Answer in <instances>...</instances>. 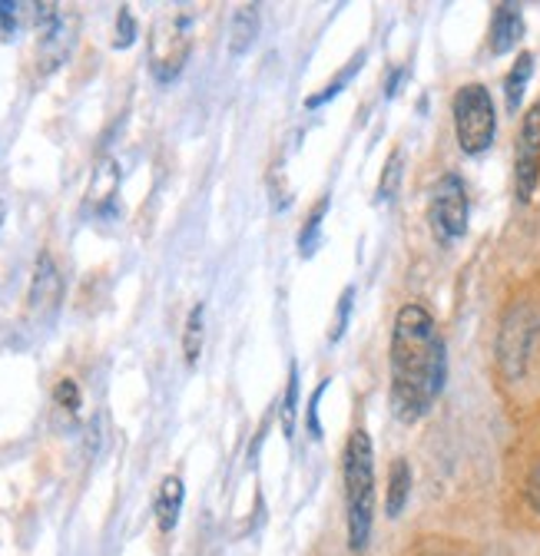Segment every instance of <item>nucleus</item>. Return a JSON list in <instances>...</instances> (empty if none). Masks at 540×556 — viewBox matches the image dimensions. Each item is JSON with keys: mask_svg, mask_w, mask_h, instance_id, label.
Listing matches in <instances>:
<instances>
[{"mask_svg": "<svg viewBox=\"0 0 540 556\" xmlns=\"http://www.w3.org/2000/svg\"><path fill=\"white\" fill-rule=\"evenodd\" d=\"M444 338L431 312L409 302L391 331V407L401 421H418L444 388Z\"/></svg>", "mask_w": 540, "mask_h": 556, "instance_id": "1", "label": "nucleus"}, {"mask_svg": "<svg viewBox=\"0 0 540 556\" xmlns=\"http://www.w3.org/2000/svg\"><path fill=\"white\" fill-rule=\"evenodd\" d=\"M346 510H349V546L365 553L375 514V451L368 431H352L346 444Z\"/></svg>", "mask_w": 540, "mask_h": 556, "instance_id": "2", "label": "nucleus"}, {"mask_svg": "<svg viewBox=\"0 0 540 556\" xmlns=\"http://www.w3.org/2000/svg\"><path fill=\"white\" fill-rule=\"evenodd\" d=\"M454 132H457V147L467 156H478L494 143L498 113L488 87L467 84L454 93Z\"/></svg>", "mask_w": 540, "mask_h": 556, "instance_id": "3", "label": "nucleus"}, {"mask_svg": "<svg viewBox=\"0 0 540 556\" xmlns=\"http://www.w3.org/2000/svg\"><path fill=\"white\" fill-rule=\"evenodd\" d=\"M192 50V17L183 11L163 14L150 30V70L160 84H169L183 74Z\"/></svg>", "mask_w": 540, "mask_h": 556, "instance_id": "4", "label": "nucleus"}, {"mask_svg": "<svg viewBox=\"0 0 540 556\" xmlns=\"http://www.w3.org/2000/svg\"><path fill=\"white\" fill-rule=\"evenodd\" d=\"M467 216H470V202H467V189L461 182L457 173L441 176V182L431 192V205H428V223L431 232L441 245L461 239L467 232Z\"/></svg>", "mask_w": 540, "mask_h": 556, "instance_id": "5", "label": "nucleus"}, {"mask_svg": "<svg viewBox=\"0 0 540 556\" xmlns=\"http://www.w3.org/2000/svg\"><path fill=\"white\" fill-rule=\"evenodd\" d=\"M37 53H40V70L50 74L56 70L66 56H71L74 47V34H77V17L63 14L56 4H37Z\"/></svg>", "mask_w": 540, "mask_h": 556, "instance_id": "6", "label": "nucleus"}, {"mask_svg": "<svg viewBox=\"0 0 540 556\" xmlns=\"http://www.w3.org/2000/svg\"><path fill=\"white\" fill-rule=\"evenodd\" d=\"M537 328H540V315L527 305L514 308L507 318H504V328H501V338H498V358H501V368L507 378H520L524 368H527V358H530V344L537 338Z\"/></svg>", "mask_w": 540, "mask_h": 556, "instance_id": "7", "label": "nucleus"}, {"mask_svg": "<svg viewBox=\"0 0 540 556\" xmlns=\"http://www.w3.org/2000/svg\"><path fill=\"white\" fill-rule=\"evenodd\" d=\"M537 182H540V103L527 110L520 123V136H517V163H514L517 199L530 202Z\"/></svg>", "mask_w": 540, "mask_h": 556, "instance_id": "8", "label": "nucleus"}, {"mask_svg": "<svg viewBox=\"0 0 540 556\" xmlns=\"http://www.w3.org/2000/svg\"><path fill=\"white\" fill-rule=\"evenodd\" d=\"M60 292H63L60 271H56L53 258L47 252H40L37 268H34V282H30V312L34 315L53 312L60 305Z\"/></svg>", "mask_w": 540, "mask_h": 556, "instance_id": "9", "label": "nucleus"}, {"mask_svg": "<svg viewBox=\"0 0 540 556\" xmlns=\"http://www.w3.org/2000/svg\"><path fill=\"white\" fill-rule=\"evenodd\" d=\"M524 37V14L517 4H498L494 8V21H491V53L501 56L507 50L517 47V40Z\"/></svg>", "mask_w": 540, "mask_h": 556, "instance_id": "10", "label": "nucleus"}, {"mask_svg": "<svg viewBox=\"0 0 540 556\" xmlns=\"http://www.w3.org/2000/svg\"><path fill=\"white\" fill-rule=\"evenodd\" d=\"M116 189H120V166H116V160L106 156L93 169V179H90V189H87V205L93 208L97 216H106L113 199H116Z\"/></svg>", "mask_w": 540, "mask_h": 556, "instance_id": "11", "label": "nucleus"}, {"mask_svg": "<svg viewBox=\"0 0 540 556\" xmlns=\"http://www.w3.org/2000/svg\"><path fill=\"white\" fill-rule=\"evenodd\" d=\"M179 510H183V480L179 477H166L160 483V494H156V520H160L163 533H169L176 527Z\"/></svg>", "mask_w": 540, "mask_h": 556, "instance_id": "12", "label": "nucleus"}, {"mask_svg": "<svg viewBox=\"0 0 540 556\" xmlns=\"http://www.w3.org/2000/svg\"><path fill=\"white\" fill-rule=\"evenodd\" d=\"M409 491H412V470L409 460H394L391 477H388V494H385V510L388 517H398L409 504Z\"/></svg>", "mask_w": 540, "mask_h": 556, "instance_id": "13", "label": "nucleus"}, {"mask_svg": "<svg viewBox=\"0 0 540 556\" xmlns=\"http://www.w3.org/2000/svg\"><path fill=\"white\" fill-rule=\"evenodd\" d=\"M530 74H533V53H520L511 66V74L504 80V93H507V110L517 113L520 110V100H524V90L530 84Z\"/></svg>", "mask_w": 540, "mask_h": 556, "instance_id": "14", "label": "nucleus"}, {"mask_svg": "<svg viewBox=\"0 0 540 556\" xmlns=\"http://www.w3.org/2000/svg\"><path fill=\"white\" fill-rule=\"evenodd\" d=\"M362 60H365V53H355V56H352V60H349V63L342 66V74L335 77V80H331V84H328L325 90H318L315 97H309V100H305V106H309V110H318L322 103H328V100H335V97H339V93H342V90L349 87V80L355 77V70L362 66Z\"/></svg>", "mask_w": 540, "mask_h": 556, "instance_id": "15", "label": "nucleus"}, {"mask_svg": "<svg viewBox=\"0 0 540 556\" xmlns=\"http://www.w3.org/2000/svg\"><path fill=\"white\" fill-rule=\"evenodd\" d=\"M202 325H206V312H202V305H192L186 318V331H183V355L189 365H196L202 352Z\"/></svg>", "mask_w": 540, "mask_h": 556, "instance_id": "16", "label": "nucleus"}, {"mask_svg": "<svg viewBox=\"0 0 540 556\" xmlns=\"http://www.w3.org/2000/svg\"><path fill=\"white\" fill-rule=\"evenodd\" d=\"M255 34H259V11L255 8H242L233 17V53H246L249 43L255 40Z\"/></svg>", "mask_w": 540, "mask_h": 556, "instance_id": "17", "label": "nucleus"}, {"mask_svg": "<svg viewBox=\"0 0 540 556\" xmlns=\"http://www.w3.org/2000/svg\"><path fill=\"white\" fill-rule=\"evenodd\" d=\"M325 213H328V199H322L315 213L305 219V229H302V236H299V249H302V255H312L315 239H318V226H322V216H325Z\"/></svg>", "mask_w": 540, "mask_h": 556, "instance_id": "18", "label": "nucleus"}, {"mask_svg": "<svg viewBox=\"0 0 540 556\" xmlns=\"http://www.w3.org/2000/svg\"><path fill=\"white\" fill-rule=\"evenodd\" d=\"M296 404H299V371H296V365H292V368H289L286 401H282V428H286V434H292V425H296Z\"/></svg>", "mask_w": 540, "mask_h": 556, "instance_id": "19", "label": "nucleus"}, {"mask_svg": "<svg viewBox=\"0 0 540 556\" xmlns=\"http://www.w3.org/2000/svg\"><path fill=\"white\" fill-rule=\"evenodd\" d=\"M401 163H404V153H401V150H394V153H391V160H388V166H385L381 186H378V195H381V199H391V195H394L398 179H401Z\"/></svg>", "mask_w": 540, "mask_h": 556, "instance_id": "20", "label": "nucleus"}, {"mask_svg": "<svg viewBox=\"0 0 540 556\" xmlns=\"http://www.w3.org/2000/svg\"><path fill=\"white\" fill-rule=\"evenodd\" d=\"M53 397H56V404H60L63 410H77V407H80V388H77V381H71V378L56 381Z\"/></svg>", "mask_w": 540, "mask_h": 556, "instance_id": "21", "label": "nucleus"}, {"mask_svg": "<svg viewBox=\"0 0 540 556\" xmlns=\"http://www.w3.org/2000/svg\"><path fill=\"white\" fill-rule=\"evenodd\" d=\"M133 40H137V24H133V14L123 8L120 14H116V47H129Z\"/></svg>", "mask_w": 540, "mask_h": 556, "instance_id": "22", "label": "nucleus"}, {"mask_svg": "<svg viewBox=\"0 0 540 556\" xmlns=\"http://www.w3.org/2000/svg\"><path fill=\"white\" fill-rule=\"evenodd\" d=\"M17 4H11V0H0V34H4L8 40L14 37L17 30Z\"/></svg>", "mask_w": 540, "mask_h": 556, "instance_id": "23", "label": "nucleus"}, {"mask_svg": "<svg viewBox=\"0 0 540 556\" xmlns=\"http://www.w3.org/2000/svg\"><path fill=\"white\" fill-rule=\"evenodd\" d=\"M352 295H355V289H346V295H342V302H339V321L331 325V341H339L342 338V331H346V321H349V312H352Z\"/></svg>", "mask_w": 540, "mask_h": 556, "instance_id": "24", "label": "nucleus"}, {"mask_svg": "<svg viewBox=\"0 0 540 556\" xmlns=\"http://www.w3.org/2000/svg\"><path fill=\"white\" fill-rule=\"evenodd\" d=\"M325 388H328V381H322V384H318V391H315V397H312V404H309V431H312V438H318V434H322V428H318V401H322Z\"/></svg>", "mask_w": 540, "mask_h": 556, "instance_id": "25", "label": "nucleus"}, {"mask_svg": "<svg viewBox=\"0 0 540 556\" xmlns=\"http://www.w3.org/2000/svg\"><path fill=\"white\" fill-rule=\"evenodd\" d=\"M527 497H530V504L540 510V467L530 473V483H527Z\"/></svg>", "mask_w": 540, "mask_h": 556, "instance_id": "26", "label": "nucleus"}, {"mask_svg": "<svg viewBox=\"0 0 540 556\" xmlns=\"http://www.w3.org/2000/svg\"><path fill=\"white\" fill-rule=\"evenodd\" d=\"M0 223H4V202H0Z\"/></svg>", "mask_w": 540, "mask_h": 556, "instance_id": "27", "label": "nucleus"}]
</instances>
